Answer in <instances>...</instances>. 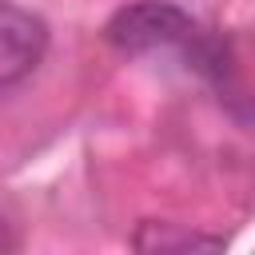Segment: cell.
<instances>
[{
	"label": "cell",
	"mask_w": 255,
	"mask_h": 255,
	"mask_svg": "<svg viewBox=\"0 0 255 255\" xmlns=\"http://www.w3.org/2000/svg\"><path fill=\"white\" fill-rule=\"evenodd\" d=\"M48 40L52 36H48L44 16L20 8L16 0L0 4V88L4 92L24 84L40 68V60L48 52Z\"/></svg>",
	"instance_id": "2"
},
{
	"label": "cell",
	"mask_w": 255,
	"mask_h": 255,
	"mask_svg": "<svg viewBox=\"0 0 255 255\" xmlns=\"http://www.w3.org/2000/svg\"><path fill=\"white\" fill-rule=\"evenodd\" d=\"M104 36L116 52L143 56L159 48H187L199 36V28L175 0H135V4H124L104 24Z\"/></svg>",
	"instance_id": "1"
},
{
	"label": "cell",
	"mask_w": 255,
	"mask_h": 255,
	"mask_svg": "<svg viewBox=\"0 0 255 255\" xmlns=\"http://www.w3.org/2000/svg\"><path fill=\"white\" fill-rule=\"evenodd\" d=\"M131 247L135 251H219L223 235H207V231H191V227H179V223L147 219V223L135 227Z\"/></svg>",
	"instance_id": "3"
}]
</instances>
